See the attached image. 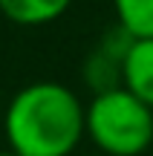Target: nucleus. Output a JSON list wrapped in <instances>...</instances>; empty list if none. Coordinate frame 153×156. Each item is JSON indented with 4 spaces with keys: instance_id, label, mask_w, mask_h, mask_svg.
Wrapping results in <instances>:
<instances>
[{
    "instance_id": "obj_4",
    "label": "nucleus",
    "mask_w": 153,
    "mask_h": 156,
    "mask_svg": "<svg viewBox=\"0 0 153 156\" xmlns=\"http://www.w3.org/2000/svg\"><path fill=\"white\" fill-rule=\"evenodd\" d=\"M124 90L153 107V38L133 41L124 55Z\"/></svg>"
},
{
    "instance_id": "obj_5",
    "label": "nucleus",
    "mask_w": 153,
    "mask_h": 156,
    "mask_svg": "<svg viewBox=\"0 0 153 156\" xmlns=\"http://www.w3.org/2000/svg\"><path fill=\"white\" fill-rule=\"evenodd\" d=\"M72 0H0V12L20 26H43L69 9Z\"/></svg>"
},
{
    "instance_id": "obj_2",
    "label": "nucleus",
    "mask_w": 153,
    "mask_h": 156,
    "mask_svg": "<svg viewBox=\"0 0 153 156\" xmlns=\"http://www.w3.org/2000/svg\"><path fill=\"white\" fill-rule=\"evenodd\" d=\"M87 136L107 156H142L153 145V107L124 87L98 93L87 107Z\"/></svg>"
},
{
    "instance_id": "obj_3",
    "label": "nucleus",
    "mask_w": 153,
    "mask_h": 156,
    "mask_svg": "<svg viewBox=\"0 0 153 156\" xmlns=\"http://www.w3.org/2000/svg\"><path fill=\"white\" fill-rule=\"evenodd\" d=\"M133 35H127L121 26H116L113 32H107V38H101V44L90 52L84 64V78L92 90L98 93H110V90H119L124 87V55L133 44Z\"/></svg>"
},
{
    "instance_id": "obj_7",
    "label": "nucleus",
    "mask_w": 153,
    "mask_h": 156,
    "mask_svg": "<svg viewBox=\"0 0 153 156\" xmlns=\"http://www.w3.org/2000/svg\"><path fill=\"white\" fill-rule=\"evenodd\" d=\"M0 156H17L15 151H3V153H0Z\"/></svg>"
},
{
    "instance_id": "obj_1",
    "label": "nucleus",
    "mask_w": 153,
    "mask_h": 156,
    "mask_svg": "<svg viewBox=\"0 0 153 156\" xmlns=\"http://www.w3.org/2000/svg\"><path fill=\"white\" fill-rule=\"evenodd\" d=\"M3 127L17 156H69L87 133V107L58 81H35L9 101Z\"/></svg>"
},
{
    "instance_id": "obj_6",
    "label": "nucleus",
    "mask_w": 153,
    "mask_h": 156,
    "mask_svg": "<svg viewBox=\"0 0 153 156\" xmlns=\"http://www.w3.org/2000/svg\"><path fill=\"white\" fill-rule=\"evenodd\" d=\"M119 26L136 41L153 38V0H113Z\"/></svg>"
}]
</instances>
